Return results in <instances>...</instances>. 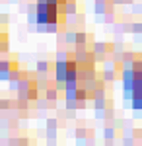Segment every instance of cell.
<instances>
[{
	"mask_svg": "<svg viewBox=\"0 0 142 146\" xmlns=\"http://www.w3.org/2000/svg\"><path fill=\"white\" fill-rule=\"evenodd\" d=\"M18 70H20V64H18V58L16 56L0 58V78L2 80H10Z\"/></svg>",
	"mask_w": 142,
	"mask_h": 146,
	"instance_id": "6da1fadb",
	"label": "cell"
},
{
	"mask_svg": "<svg viewBox=\"0 0 142 146\" xmlns=\"http://www.w3.org/2000/svg\"><path fill=\"white\" fill-rule=\"evenodd\" d=\"M94 45H96V39L94 35L88 33V31H76V37H74V51H94Z\"/></svg>",
	"mask_w": 142,
	"mask_h": 146,
	"instance_id": "7a4b0ae2",
	"label": "cell"
},
{
	"mask_svg": "<svg viewBox=\"0 0 142 146\" xmlns=\"http://www.w3.org/2000/svg\"><path fill=\"white\" fill-rule=\"evenodd\" d=\"M115 49L117 47L113 43H96L94 45V56H96V60H109L115 56Z\"/></svg>",
	"mask_w": 142,
	"mask_h": 146,
	"instance_id": "3957f363",
	"label": "cell"
},
{
	"mask_svg": "<svg viewBox=\"0 0 142 146\" xmlns=\"http://www.w3.org/2000/svg\"><path fill=\"white\" fill-rule=\"evenodd\" d=\"M115 0H94V8L99 16L103 14H109V12H115Z\"/></svg>",
	"mask_w": 142,
	"mask_h": 146,
	"instance_id": "277c9868",
	"label": "cell"
},
{
	"mask_svg": "<svg viewBox=\"0 0 142 146\" xmlns=\"http://www.w3.org/2000/svg\"><path fill=\"white\" fill-rule=\"evenodd\" d=\"M55 60H39L37 62V74H43V76H49V74H55Z\"/></svg>",
	"mask_w": 142,
	"mask_h": 146,
	"instance_id": "5b68a950",
	"label": "cell"
},
{
	"mask_svg": "<svg viewBox=\"0 0 142 146\" xmlns=\"http://www.w3.org/2000/svg\"><path fill=\"white\" fill-rule=\"evenodd\" d=\"M80 8H82V2L80 0H64V10L66 14H80Z\"/></svg>",
	"mask_w": 142,
	"mask_h": 146,
	"instance_id": "8992f818",
	"label": "cell"
},
{
	"mask_svg": "<svg viewBox=\"0 0 142 146\" xmlns=\"http://www.w3.org/2000/svg\"><path fill=\"white\" fill-rule=\"evenodd\" d=\"M2 53H8V33H6V29L0 31V55Z\"/></svg>",
	"mask_w": 142,
	"mask_h": 146,
	"instance_id": "52a82bcc",
	"label": "cell"
},
{
	"mask_svg": "<svg viewBox=\"0 0 142 146\" xmlns=\"http://www.w3.org/2000/svg\"><path fill=\"white\" fill-rule=\"evenodd\" d=\"M4 29H6V27H4V25H2V23H0V31H4Z\"/></svg>",
	"mask_w": 142,
	"mask_h": 146,
	"instance_id": "ba28073f",
	"label": "cell"
},
{
	"mask_svg": "<svg viewBox=\"0 0 142 146\" xmlns=\"http://www.w3.org/2000/svg\"><path fill=\"white\" fill-rule=\"evenodd\" d=\"M115 2H131V0H115Z\"/></svg>",
	"mask_w": 142,
	"mask_h": 146,
	"instance_id": "9c48e42d",
	"label": "cell"
},
{
	"mask_svg": "<svg viewBox=\"0 0 142 146\" xmlns=\"http://www.w3.org/2000/svg\"><path fill=\"white\" fill-rule=\"evenodd\" d=\"M140 25H142V20H140ZM140 35H142V33H140Z\"/></svg>",
	"mask_w": 142,
	"mask_h": 146,
	"instance_id": "30bf717a",
	"label": "cell"
},
{
	"mask_svg": "<svg viewBox=\"0 0 142 146\" xmlns=\"http://www.w3.org/2000/svg\"><path fill=\"white\" fill-rule=\"evenodd\" d=\"M140 49H142V43H140Z\"/></svg>",
	"mask_w": 142,
	"mask_h": 146,
	"instance_id": "8fae6325",
	"label": "cell"
}]
</instances>
